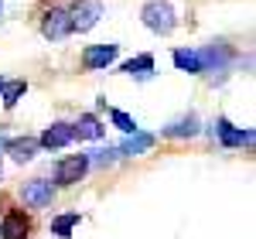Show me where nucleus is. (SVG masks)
<instances>
[{"instance_id":"1","label":"nucleus","mask_w":256,"mask_h":239,"mask_svg":"<svg viewBox=\"0 0 256 239\" xmlns=\"http://www.w3.org/2000/svg\"><path fill=\"white\" fill-rule=\"evenodd\" d=\"M198 55H202V76L208 79V86H222L239 58V52L226 38H216V41H208V44H202Z\"/></svg>"},{"instance_id":"2","label":"nucleus","mask_w":256,"mask_h":239,"mask_svg":"<svg viewBox=\"0 0 256 239\" xmlns=\"http://www.w3.org/2000/svg\"><path fill=\"white\" fill-rule=\"evenodd\" d=\"M140 24H144L150 34L168 38V34H174V28H178V14H174V7H171L168 0H147V4L140 7Z\"/></svg>"},{"instance_id":"3","label":"nucleus","mask_w":256,"mask_h":239,"mask_svg":"<svg viewBox=\"0 0 256 239\" xmlns=\"http://www.w3.org/2000/svg\"><path fill=\"white\" fill-rule=\"evenodd\" d=\"M38 31L44 41H65L72 38V18H68V7L65 4H48L41 7V18H38Z\"/></svg>"},{"instance_id":"4","label":"nucleus","mask_w":256,"mask_h":239,"mask_svg":"<svg viewBox=\"0 0 256 239\" xmlns=\"http://www.w3.org/2000/svg\"><path fill=\"white\" fill-rule=\"evenodd\" d=\"M34 232V216L24 205H4L0 212V239H31Z\"/></svg>"},{"instance_id":"5","label":"nucleus","mask_w":256,"mask_h":239,"mask_svg":"<svg viewBox=\"0 0 256 239\" xmlns=\"http://www.w3.org/2000/svg\"><path fill=\"white\" fill-rule=\"evenodd\" d=\"M55 195H58V188H55V181H48V178H31V181H24V184L18 188L20 205L31 208V212L48 208V205L55 202Z\"/></svg>"},{"instance_id":"6","label":"nucleus","mask_w":256,"mask_h":239,"mask_svg":"<svg viewBox=\"0 0 256 239\" xmlns=\"http://www.w3.org/2000/svg\"><path fill=\"white\" fill-rule=\"evenodd\" d=\"M89 154H68V158H62L55 164V171H52V181H55V188H72V184H79L86 174H89Z\"/></svg>"},{"instance_id":"7","label":"nucleus","mask_w":256,"mask_h":239,"mask_svg":"<svg viewBox=\"0 0 256 239\" xmlns=\"http://www.w3.org/2000/svg\"><path fill=\"white\" fill-rule=\"evenodd\" d=\"M68 7V18H72V31L76 34H86V31H92L102 14H106V7H102V0H72V4H65Z\"/></svg>"},{"instance_id":"8","label":"nucleus","mask_w":256,"mask_h":239,"mask_svg":"<svg viewBox=\"0 0 256 239\" xmlns=\"http://www.w3.org/2000/svg\"><path fill=\"white\" fill-rule=\"evenodd\" d=\"M212 134H216V140L222 144V147H229V150H236V147H253V130L236 126L229 116H216Z\"/></svg>"},{"instance_id":"9","label":"nucleus","mask_w":256,"mask_h":239,"mask_svg":"<svg viewBox=\"0 0 256 239\" xmlns=\"http://www.w3.org/2000/svg\"><path fill=\"white\" fill-rule=\"evenodd\" d=\"M116 58H120V44H113V41H106V44H86L82 55H79L86 72H102V68H110Z\"/></svg>"},{"instance_id":"10","label":"nucleus","mask_w":256,"mask_h":239,"mask_svg":"<svg viewBox=\"0 0 256 239\" xmlns=\"http://www.w3.org/2000/svg\"><path fill=\"white\" fill-rule=\"evenodd\" d=\"M72 123L68 120H52L44 130H41V137H38V147L41 150H62V147H68L72 144Z\"/></svg>"},{"instance_id":"11","label":"nucleus","mask_w":256,"mask_h":239,"mask_svg":"<svg viewBox=\"0 0 256 239\" xmlns=\"http://www.w3.org/2000/svg\"><path fill=\"white\" fill-rule=\"evenodd\" d=\"M202 134V120H198V113H184V116L171 120L168 126H160V137L164 140H192Z\"/></svg>"},{"instance_id":"12","label":"nucleus","mask_w":256,"mask_h":239,"mask_svg":"<svg viewBox=\"0 0 256 239\" xmlns=\"http://www.w3.org/2000/svg\"><path fill=\"white\" fill-rule=\"evenodd\" d=\"M72 137L76 140H102L106 137V123L96 113H79L72 120Z\"/></svg>"},{"instance_id":"13","label":"nucleus","mask_w":256,"mask_h":239,"mask_svg":"<svg viewBox=\"0 0 256 239\" xmlns=\"http://www.w3.org/2000/svg\"><path fill=\"white\" fill-rule=\"evenodd\" d=\"M38 150H41L38 137H7V144H4V154H10L14 164H28V160H34Z\"/></svg>"},{"instance_id":"14","label":"nucleus","mask_w":256,"mask_h":239,"mask_svg":"<svg viewBox=\"0 0 256 239\" xmlns=\"http://www.w3.org/2000/svg\"><path fill=\"white\" fill-rule=\"evenodd\" d=\"M154 144H158V137L137 126L134 134H126V140L120 144V158H140V154H147V150H150Z\"/></svg>"},{"instance_id":"15","label":"nucleus","mask_w":256,"mask_h":239,"mask_svg":"<svg viewBox=\"0 0 256 239\" xmlns=\"http://www.w3.org/2000/svg\"><path fill=\"white\" fill-rule=\"evenodd\" d=\"M171 62H174L178 72L202 76V55H198V48H174V52H171Z\"/></svg>"},{"instance_id":"16","label":"nucleus","mask_w":256,"mask_h":239,"mask_svg":"<svg viewBox=\"0 0 256 239\" xmlns=\"http://www.w3.org/2000/svg\"><path fill=\"white\" fill-rule=\"evenodd\" d=\"M24 96H28V79H7V82H4V89H0L4 110H14Z\"/></svg>"},{"instance_id":"17","label":"nucleus","mask_w":256,"mask_h":239,"mask_svg":"<svg viewBox=\"0 0 256 239\" xmlns=\"http://www.w3.org/2000/svg\"><path fill=\"white\" fill-rule=\"evenodd\" d=\"M120 72H123V76H150V72H154V55H150V52L134 55V58H126L120 65Z\"/></svg>"},{"instance_id":"18","label":"nucleus","mask_w":256,"mask_h":239,"mask_svg":"<svg viewBox=\"0 0 256 239\" xmlns=\"http://www.w3.org/2000/svg\"><path fill=\"white\" fill-rule=\"evenodd\" d=\"M79 222H82V216H79V212H65V216H55L48 229H52V236L68 239L72 232H76V226H79Z\"/></svg>"},{"instance_id":"19","label":"nucleus","mask_w":256,"mask_h":239,"mask_svg":"<svg viewBox=\"0 0 256 239\" xmlns=\"http://www.w3.org/2000/svg\"><path fill=\"white\" fill-rule=\"evenodd\" d=\"M120 160V147H99L89 154V164H96V168H113Z\"/></svg>"},{"instance_id":"20","label":"nucleus","mask_w":256,"mask_h":239,"mask_svg":"<svg viewBox=\"0 0 256 239\" xmlns=\"http://www.w3.org/2000/svg\"><path fill=\"white\" fill-rule=\"evenodd\" d=\"M110 123L116 130H123V134H134L137 130V120L130 116V113H123V110H110Z\"/></svg>"},{"instance_id":"21","label":"nucleus","mask_w":256,"mask_h":239,"mask_svg":"<svg viewBox=\"0 0 256 239\" xmlns=\"http://www.w3.org/2000/svg\"><path fill=\"white\" fill-rule=\"evenodd\" d=\"M4 144H7V134L0 130V154H4Z\"/></svg>"},{"instance_id":"22","label":"nucleus","mask_w":256,"mask_h":239,"mask_svg":"<svg viewBox=\"0 0 256 239\" xmlns=\"http://www.w3.org/2000/svg\"><path fill=\"white\" fill-rule=\"evenodd\" d=\"M4 82H7V79H4V76H0V89H4Z\"/></svg>"},{"instance_id":"23","label":"nucleus","mask_w":256,"mask_h":239,"mask_svg":"<svg viewBox=\"0 0 256 239\" xmlns=\"http://www.w3.org/2000/svg\"><path fill=\"white\" fill-rule=\"evenodd\" d=\"M0 14H4V0H0Z\"/></svg>"},{"instance_id":"24","label":"nucleus","mask_w":256,"mask_h":239,"mask_svg":"<svg viewBox=\"0 0 256 239\" xmlns=\"http://www.w3.org/2000/svg\"><path fill=\"white\" fill-rule=\"evenodd\" d=\"M0 181H4V168H0Z\"/></svg>"}]
</instances>
